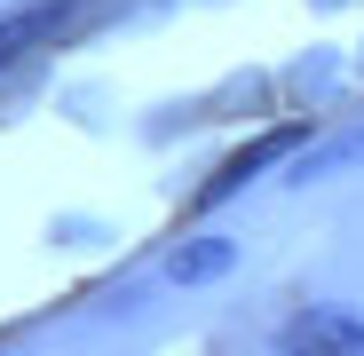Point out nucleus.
<instances>
[{"label": "nucleus", "instance_id": "nucleus-1", "mask_svg": "<svg viewBox=\"0 0 364 356\" xmlns=\"http://www.w3.org/2000/svg\"><path fill=\"white\" fill-rule=\"evenodd\" d=\"M277 356H364V317L356 309H293L277 325Z\"/></svg>", "mask_w": 364, "mask_h": 356}, {"label": "nucleus", "instance_id": "nucleus-2", "mask_svg": "<svg viewBox=\"0 0 364 356\" xmlns=\"http://www.w3.org/2000/svg\"><path fill=\"white\" fill-rule=\"evenodd\" d=\"M293 143H301V127H277V135H254L246 151H230V158L214 166V183H198V214H214V206H230V198H237V190H246V183H254V174L269 166V158H285Z\"/></svg>", "mask_w": 364, "mask_h": 356}, {"label": "nucleus", "instance_id": "nucleus-3", "mask_svg": "<svg viewBox=\"0 0 364 356\" xmlns=\"http://www.w3.org/2000/svg\"><path fill=\"white\" fill-rule=\"evenodd\" d=\"M72 24V0H48V9H24V16H9L0 24V72H16L24 55H32V40H55Z\"/></svg>", "mask_w": 364, "mask_h": 356}, {"label": "nucleus", "instance_id": "nucleus-4", "mask_svg": "<svg viewBox=\"0 0 364 356\" xmlns=\"http://www.w3.org/2000/svg\"><path fill=\"white\" fill-rule=\"evenodd\" d=\"M230 261H237L230 237H182V246L166 254V277H174V285H206V277H222Z\"/></svg>", "mask_w": 364, "mask_h": 356}]
</instances>
